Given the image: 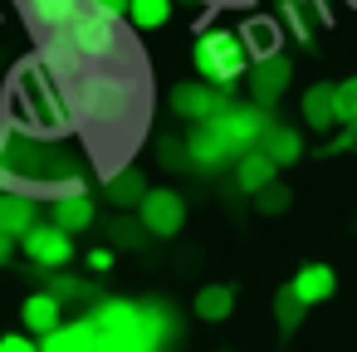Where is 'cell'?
<instances>
[{
	"label": "cell",
	"instance_id": "cell-1",
	"mask_svg": "<svg viewBox=\"0 0 357 352\" xmlns=\"http://www.w3.org/2000/svg\"><path fill=\"white\" fill-rule=\"evenodd\" d=\"M93 352H167L172 342V308L162 303H132V298H103L89 313Z\"/></svg>",
	"mask_w": 357,
	"mask_h": 352
},
{
	"label": "cell",
	"instance_id": "cell-2",
	"mask_svg": "<svg viewBox=\"0 0 357 352\" xmlns=\"http://www.w3.org/2000/svg\"><path fill=\"white\" fill-rule=\"evenodd\" d=\"M59 89L79 128H113L137 103V79H128L123 69H103V64H84L79 74L59 79Z\"/></svg>",
	"mask_w": 357,
	"mask_h": 352
},
{
	"label": "cell",
	"instance_id": "cell-3",
	"mask_svg": "<svg viewBox=\"0 0 357 352\" xmlns=\"http://www.w3.org/2000/svg\"><path fill=\"white\" fill-rule=\"evenodd\" d=\"M15 128L30 132V137H59V132L74 128L64 89H59V79L40 59H30L15 74Z\"/></svg>",
	"mask_w": 357,
	"mask_h": 352
},
{
	"label": "cell",
	"instance_id": "cell-4",
	"mask_svg": "<svg viewBox=\"0 0 357 352\" xmlns=\"http://www.w3.org/2000/svg\"><path fill=\"white\" fill-rule=\"evenodd\" d=\"M191 64H196V79H201V84L225 89V93L250 74V54H245L240 35H235V30H220V25H211V30L196 35V45H191Z\"/></svg>",
	"mask_w": 357,
	"mask_h": 352
},
{
	"label": "cell",
	"instance_id": "cell-5",
	"mask_svg": "<svg viewBox=\"0 0 357 352\" xmlns=\"http://www.w3.org/2000/svg\"><path fill=\"white\" fill-rule=\"evenodd\" d=\"M59 35L74 45V54H79L84 64H108V59H118V49H123V40H118V20L98 15L93 6H79V15H74Z\"/></svg>",
	"mask_w": 357,
	"mask_h": 352
},
{
	"label": "cell",
	"instance_id": "cell-6",
	"mask_svg": "<svg viewBox=\"0 0 357 352\" xmlns=\"http://www.w3.org/2000/svg\"><path fill=\"white\" fill-rule=\"evenodd\" d=\"M211 128H215V137L240 157V152H250V147H259V137H264V128L274 123L269 118V108H259V103H225L215 118H206Z\"/></svg>",
	"mask_w": 357,
	"mask_h": 352
},
{
	"label": "cell",
	"instance_id": "cell-7",
	"mask_svg": "<svg viewBox=\"0 0 357 352\" xmlns=\"http://www.w3.org/2000/svg\"><path fill=\"white\" fill-rule=\"evenodd\" d=\"M137 225L147 235H157V240L181 235V225H186V196L172 191V186H147V196L137 201Z\"/></svg>",
	"mask_w": 357,
	"mask_h": 352
},
{
	"label": "cell",
	"instance_id": "cell-8",
	"mask_svg": "<svg viewBox=\"0 0 357 352\" xmlns=\"http://www.w3.org/2000/svg\"><path fill=\"white\" fill-rule=\"evenodd\" d=\"M20 250H25V259L35 264V269H64L69 259H74V235H64L59 225H30L25 235H20Z\"/></svg>",
	"mask_w": 357,
	"mask_h": 352
},
{
	"label": "cell",
	"instance_id": "cell-9",
	"mask_svg": "<svg viewBox=\"0 0 357 352\" xmlns=\"http://www.w3.org/2000/svg\"><path fill=\"white\" fill-rule=\"evenodd\" d=\"M225 103H230V98H225V89H211V84H201V79L176 84V89H172V113H176V118H191V123L215 118Z\"/></svg>",
	"mask_w": 357,
	"mask_h": 352
},
{
	"label": "cell",
	"instance_id": "cell-10",
	"mask_svg": "<svg viewBox=\"0 0 357 352\" xmlns=\"http://www.w3.org/2000/svg\"><path fill=\"white\" fill-rule=\"evenodd\" d=\"M289 79H294V69H289L284 54H274V59H255V64H250V103L274 108V103L284 98Z\"/></svg>",
	"mask_w": 357,
	"mask_h": 352
},
{
	"label": "cell",
	"instance_id": "cell-11",
	"mask_svg": "<svg viewBox=\"0 0 357 352\" xmlns=\"http://www.w3.org/2000/svg\"><path fill=\"white\" fill-rule=\"evenodd\" d=\"M186 162H191L196 171H220V167H230V162H235V152L215 137V128H211V123H196V128H191V137H186Z\"/></svg>",
	"mask_w": 357,
	"mask_h": 352
},
{
	"label": "cell",
	"instance_id": "cell-12",
	"mask_svg": "<svg viewBox=\"0 0 357 352\" xmlns=\"http://www.w3.org/2000/svg\"><path fill=\"white\" fill-rule=\"evenodd\" d=\"M235 35H240L250 64H255V59H274V54H284V30H279V20H269V15H250Z\"/></svg>",
	"mask_w": 357,
	"mask_h": 352
},
{
	"label": "cell",
	"instance_id": "cell-13",
	"mask_svg": "<svg viewBox=\"0 0 357 352\" xmlns=\"http://www.w3.org/2000/svg\"><path fill=\"white\" fill-rule=\"evenodd\" d=\"M84 0H20V15L30 20L35 35H59L74 15H79Z\"/></svg>",
	"mask_w": 357,
	"mask_h": 352
},
{
	"label": "cell",
	"instance_id": "cell-14",
	"mask_svg": "<svg viewBox=\"0 0 357 352\" xmlns=\"http://www.w3.org/2000/svg\"><path fill=\"white\" fill-rule=\"evenodd\" d=\"M289 289H294V298H298L303 308H318V303H328V298H333L337 274H333V264H303V269L289 279Z\"/></svg>",
	"mask_w": 357,
	"mask_h": 352
},
{
	"label": "cell",
	"instance_id": "cell-15",
	"mask_svg": "<svg viewBox=\"0 0 357 352\" xmlns=\"http://www.w3.org/2000/svg\"><path fill=\"white\" fill-rule=\"evenodd\" d=\"M20 323H25L30 337H50V332L64 323V303H59L50 289H40V293H30V298L20 303Z\"/></svg>",
	"mask_w": 357,
	"mask_h": 352
},
{
	"label": "cell",
	"instance_id": "cell-16",
	"mask_svg": "<svg viewBox=\"0 0 357 352\" xmlns=\"http://www.w3.org/2000/svg\"><path fill=\"white\" fill-rule=\"evenodd\" d=\"M50 225H59L64 235L89 230V225H93V196H89V191H64V196H54V206H50Z\"/></svg>",
	"mask_w": 357,
	"mask_h": 352
},
{
	"label": "cell",
	"instance_id": "cell-17",
	"mask_svg": "<svg viewBox=\"0 0 357 352\" xmlns=\"http://www.w3.org/2000/svg\"><path fill=\"white\" fill-rule=\"evenodd\" d=\"M279 6H284V20H289V30H294L298 45H313V30L333 20L328 0H279Z\"/></svg>",
	"mask_w": 357,
	"mask_h": 352
},
{
	"label": "cell",
	"instance_id": "cell-18",
	"mask_svg": "<svg viewBox=\"0 0 357 352\" xmlns=\"http://www.w3.org/2000/svg\"><path fill=\"white\" fill-rule=\"evenodd\" d=\"M35 220H40L35 196H25V191H6V196H0V235L20 240V235H25Z\"/></svg>",
	"mask_w": 357,
	"mask_h": 352
},
{
	"label": "cell",
	"instance_id": "cell-19",
	"mask_svg": "<svg viewBox=\"0 0 357 352\" xmlns=\"http://www.w3.org/2000/svg\"><path fill=\"white\" fill-rule=\"evenodd\" d=\"M259 152H264L274 167H294V162H303V137H298L294 128H284V123H269L264 137H259Z\"/></svg>",
	"mask_w": 357,
	"mask_h": 352
},
{
	"label": "cell",
	"instance_id": "cell-20",
	"mask_svg": "<svg viewBox=\"0 0 357 352\" xmlns=\"http://www.w3.org/2000/svg\"><path fill=\"white\" fill-rule=\"evenodd\" d=\"M274 176H279V167H274L259 147H250V152H240V157H235V181H240V191H245V196L264 191Z\"/></svg>",
	"mask_w": 357,
	"mask_h": 352
},
{
	"label": "cell",
	"instance_id": "cell-21",
	"mask_svg": "<svg viewBox=\"0 0 357 352\" xmlns=\"http://www.w3.org/2000/svg\"><path fill=\"white\" fill-rule=\"evenodd\" d=\"M196 318L201 323H225L230 313H235V289L230 284H206V289H196Z\"/></svg>",
	"mask_w": 357,
	"mask_h": 352
},
{
	"label": "cell",
	"instance_id": "cell-22",
	"mask_svg": "<svg viewBox=\"0 0 357 352\" xmlns=\"http://www.w3.org/2000/svg\"><path fill=\"white\" fill-rule=\"evenodd\" d=\"M40 352H93V328H89V318L59 323L50 337H40Z\"/></svg>",
	"mask_w": 357,
	"mask_h": 352
},
{
	"label": "cell",
	"instance_id": "cell-23",
	"mask_svg": "<svg viewBox=\"0 0 357 352\" xmlns=\"http://www.w3.org/2000/svg\"><path fill=\"white\" fill-rule=\"evenodd\" d=\"M303 123H308L313 132H333V128H337V118H333V84L303 89Z\"/></svg>",
	"mask_w": 357,
	"mask_h": 352
},
{
	"label": "cell",
	"instance_id": "cell-24",
	"mask_svg": "<svg viewBox=\"0 0 357 352\" xmlns=\"http://www.w3.org/2000/svg\"><path fill=\"white\" fill-rule=\"evenodd\" d=\"M103 196H108L118 211H137V201L147 196V176H142V171H132V167H128V171H113V176H108V186H103Z\"/></svg>",
	"mask_w": 357,
	"mask_h": 352
},
{
	"label": "cell",
	"instance_id": "cell-25",
	"mask_svg": "<svg viewBox=\"0 0 357 352\" xmlns=\"http://www.w3.org/2000/svg\"><path fill=\"white\" fill-rule=\"evenodd\" d=\"M128 20H132V30L152 35L172 20V0H128Z\"/></svg>",
	"mask_w": 357,
	"mask_h": 352
},
{
	"label": "cell",
	"instance_id": "cell-26",
	"mask_svg": "<svg viewBox=\"0 0 357 352\" xmlns=\"http://www.w3.org/2000/svg\"><path fill=\"white\" fill-rule=\"evenodd\" d=\"M333 118H337L342 128L357 118V79H342V84H333Z\"/></svg>",
	"mask_w": 357,
	"mask_h": 352
},
{
	"label": "cell",
	"instance_id": "cell-27",
	"mask_svg": "<svg viewBox=\"0 0 357 352\" xmlns=\"http://www.w3.org/2000/svg\"><path fill=\"white\" fill-rule=\"evenodd\" d=\"M274 318H279L284 332H294V328L303 323V303L294 298V289H279V293H274Z\"/></svg>",
	"mask_w": 357,
	"mask_h": 352
},
{
	"label": "cell",
	"instance_id": "cell-28",
	"mask_svg": "<svg viewBox=\"0 0 357 352\" xmlns=\"http://www.w3.org/2000/svg\"><path fill=\"white\" fill-rule=\"evenodd\" d=\"M255 206H259L264 215H279V211H289V206H294V196H289V186L269 181L264 191H255Z\"/></svg>",
	"mask_w": 357,
	"mask_h": 352
},
{
	"label": "cell",
	"instance_id": "cell-29",
	"mask_svg": "<svg viewBox=\"0 0 357 352\" xmlns=\"http://www.w3.org/2000/svg\"><path fill=\"white\" fill-rule=\"evenodd\" d=\"M157 162H162V167H191V162H186V142L162 137V142H157Z\"/></svg>",
	"mask_w": 357,
	"mask_h": 352
},
{
	"label": "cell",
	"instance_id": "cell-30",
	"mask_svg": "<svg viewBox=\"0 0 357 352\" xmlns=\"http://www.w3.org/2000/svg\"><path fill=\"white\" fill-rule=\"evenodd\" d=\"M0 352H40V342L30 332H6L0 337Z\"/></svg>",
	"mask_w": 357,
	"mask_h": 352
},
{
	"label": "cell",
	"instance_id": "cell-31",
	"mask_svg": "<svg viewBox=\"0 0 357 352\" xmlns=\"http://www.w3.org/2000/svg\"><path fill=\"white\" fill-rule=\"evenodd\" d=\"M84 6H93V10L108 15V20H128V0H84Z\"/></svg>",
	"mask_w": 357,
	"mask_h": 352
},
{
	"label": "cell",
	"instance_id": "cell-32",
	"mask_svg": "<svg viewBox=\"0 0 357 352\" xmlns=\"http://www.w3.org/2000/svg\"><path fill=\"white\" fill-rule=\"evenodd\" d=\"M142 235H147V230L132 225V220H118V225H113V240H118V245H142Z\"/></svg>",
	"mask_w": 357,
	"mask_h": 352
},
{
	"label": "cell",
	"instance_id": "cell-33",
	"mask_svg": "<svg viewBox=\"0 0 357 352\" xmlns=\"http://www.w3.org/2000/svg\"><path fill=\"white\" fill-rule=\"evenodd\" d=\"M89 269L93 274H108L113 269V250H89Z\"/></svg>",
	"mask_w": 357,
	"mask_h": 352
},
{
	"label": "cell",
	"instance_id": "cell-34",
	"mask_svg": "<svg viewBox=\"0 0 357 352\" xmlns=\"http://www.w3.org/2000/svg\"><path fill=\"white\" fill-rule=\"evenodd\" d=\"M352 142H357V137H352V132H342V137H333V142H328V152H342V147H352Z\"/></svg>",
	"mask_w": 357,
	"mask_h": 352
},
{
	"label": "cell",
	"instance_id": "cell-35",
	"mask_svg": "<svg viewBox=\"0 0 357 352\" xmlns=\"http://www.w3.org/2000/svg\"><path fill=\"white\" fill-rule=\"evenodd\" d=\"M10 250H15V240H10V235H0V264H10Z\"/></svg>",
	"mask_w": 357,
	"mask_h": 352
},
{
	"label": "cell",
	"instance_id": "cell-36",
	"mask_svg": "<svg viewBox=\"0 0 357 352\" xmlns=\"http://www.w3.org/2000/svg\"><path fill=\"white\" fill-rule=\"evenodd\" d=\"M347 132H352V137H357V118H352V123H347Z\"/></svg>",
	"mask_w": 357,
	"mask_h": 352
}]
</instances>
